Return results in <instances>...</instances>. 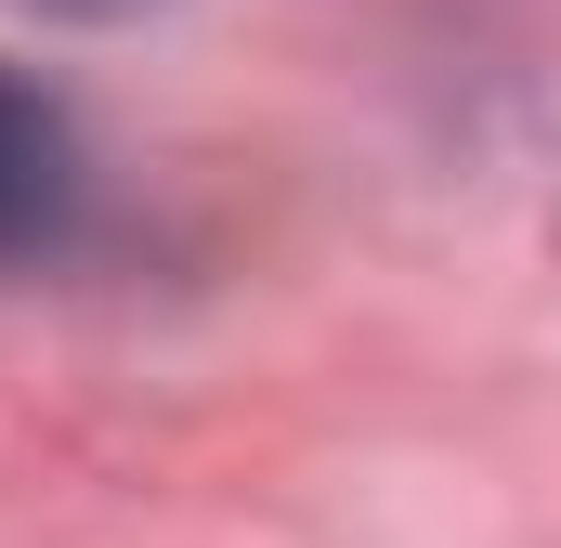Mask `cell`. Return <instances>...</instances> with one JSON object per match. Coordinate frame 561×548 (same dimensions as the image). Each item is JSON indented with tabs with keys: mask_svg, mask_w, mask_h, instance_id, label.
Masks as SVG:
<instances>
[{
	"mask_svg": "<svg viewBox=\"0 0 561 548\" xmlns=\"http://www.w3.org/2000/svg\"><path fill=\"white\" fill-rule=\"evenodd\" d=\"M66 209H79V132H66V105L26 92V79H0V262L53 249Z\"/></svg>",
	"mask_w": 561,
	"mask_h": 548,
	"instance_id": "6da1fadb",
	"label": "cell"
},
{
	"mask_svg": "<svg viewBox=\"0 0 561 548\" xmlns=\"http://www.w3.org/2000/svg\"><path fill=\"white\" fill-rule=\"evenodd\" d=\"M53 13H131V0H53Z\"/></svg>",
	"mask_w": 561,
	"mask_h": 548,
	"instance_id": "7a4b0ae2",
	"label": "cell"
}]
</instances>
